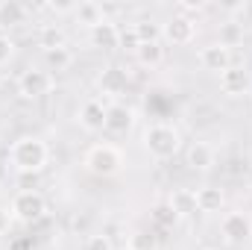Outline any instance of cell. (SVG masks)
Here are the masks:
<instances>
[{
	"mask_svg": "<svg viewBox=\"0 0 252 250\" xmlns=\"http://www.w3.org/2000/svg\"><path fill=\"white\" fill-rule=\"evenodd\" d=\"M50 159V147L38 135H21L9 147V165L18 174H38Z\"/></svg>",
	"mask_w": 252,
	"mask_h": 250,
	"instance_id": "obj_1",
	"label": "cell"
},
{
	"mask_svg": "<svg viewBox=\"0 0 252 250\" xmlns=\"http://www.w3.org/2000/svg\"><path fill=\"white\" fill-rule=\"evenodd\" d=\"M141 144H144V150H147L153 159L167 162V159H173V156L179 153V147H182V135H179V129H176L173 124L156 121V124H150L147 129H144Z\"/></svg>",
	"mask_w": 252,
	"mask_h": 250,
	"instance_id": "obj_2",
	"label": "cell"
},
{
	"mask_svg": "<svg viewBox=\"0 0 252 250\" xmlns=\"http://www.w3.org/2000/svg\"><path fill=\"white\" fill-rule=\"evenodd\" d=\"M85 168L94 174V177H115L121 168H124V153L109 144V141H100L94 147H88L85 153Z\"/></svg>",
	"mask_w": 252,
	"mask_h": 250,
	"instance_id": "obj_3",
	"label": "cell"
},
{
	"mask_svg": "<svg viewBox=\"0 0 252 250\" xmlns=\"http://www.w3.org/2000/svg\"><path fill=\"white\" fill-rule=\"evenodd\" d=\"M9 212H12V218L21 221V224H35V221L44 218L47 200H44V194H41L38 188H21V191H15V197H12V203H9Z\"/></svg>",
	"mask_w": 252,
	"mask_h": 250,
	"instance_id": "obj_4",
	"label": "cell"
},
{
	"mask_svg": "<svg viewBox=\"0 0 252 250\" xmlns=\"http://www.w3.org/2000/svg\"><path fill=\"white\" fill-rule=\"evenodd\" d=\"M220 236L229 245H244L252 239V215L244 209H232L220 218Z\"/></svg>",
	"mask_w": 252,
	"mask_h": 250,
	"instance_id": "obj_5",
	"label": "cell"
},
{
	"mask_svg": "<svg viewBox=\"0 0 252 250\" xmlns=\"http://www.w3.org/2000/svg\"><path fill=\"white\" fill-rule=\"evenodd\" d=\"M53 91V74L44 68H27L18 77V94L27 100H38Z\"/></svg>",
	"mask_w": 252,
	"mask_h": 250,
	"instance_id": "obj_6",
	"label": "cell"
},
{
	"mask_svg": "<svg viewBox=\"0 0 252 250\" xmlns=\"http://www.w3.org/2000/svg\"><path fill=\"white\" fill-rule=\"evenodd\" d=\"M132 126H135V109L132 106H126L124 100L106 103V124H103V129L109 135H126Z\"/></svg>",
	"mask_w": 252,
	"mask_h": 250,
	"instance_id": "obj_7",
	"label": "cell"
},
{
	"mask_svg": "<svg viewBox=\"0 0 252 250\" xmlns=\"http://www.w3.org/2000/svg\"><path fill=\"white\" fill-rule=\"evenodd\" d=\"M161 39H167L170 44H190L196 39V21L185 15H173L167 24H161Z\"/></svg>",
	"mask_w": 252,
	"mask_h": 250,
	"instance_id": "obj_8",
	"label": "cell"
},
{
	"mask_svg": "<svg viewBox=\"0 0 252 250\" xmlns=\"http://www.w3.org/2000/svg\"><path fill=\"white\" fill-rule=\"evenodd\" d=\"M126 85H129V74H126L121 65H109V68H103L100 77H97V88H100V94L115 97V100L126 91Z\"/></svg>",
	"mask_w": 252,
	"mask_h": 250,
	"instance_id": "obj_9",
	"label": "cell"
},
{
	"mask_svg": "<svg viewBox=\"0 0 252 250\" xmlns=\"http://www.w3.org/2000/svg\"><path fill=\"white\" fill-rule=\"evenodd\" d=\"M250 88H252V80L241 65H232V68H226V71L220 74V91H223L226 97L250 94Z\"/></svg>",
	"mask_w": 252,
	"mask_h": 250,
	"instance_id": "obj_10",
	"label": "cell"
},
{
	"mask_svg": "<svg viewBox=\"0 0 252 250\" xmlns=\"http://www.w3.org/2000/svg\"><path fill=\"white\" fill-rule=\"evenodd\" d=\"M76 118H79V126H82L85 132H100L103 124H106V103H103L100 97H91V100H85V103L79 106Z\"/></svg>",
	"mask_w": 252,
	"mask_h": 250,
	"instance_id": "obj_11",
	"label": "cell"
},
{
	"mask_svg": "<svg viewBox=\"0 0 252 250\" xmlns=\"http://www.w3.org/2000/svg\"><path fill=\"white\" fill-rule=\"evenodd\" d=\"M199 65H202L205 71H217V74H223L226 68H232V50L223 47L220 42H211V44L199 47Z\"/></svg>",
	"mask_w": 252,
	"mask_h": 250,
	"instance_id": "obj_12",
	"label": "cell"
},
{
	"mask_svg": "<svg viewBox=\"0 0 252 250\" xmlns=\"http://www.w3.org/2000/svg\"><path fill=\"white\" fill-rule=\"evenodd\" d=\"M91 42H94V47H100V50H118L121 47V27L115 24V21H100L94 30H91Z\"/></svg>",
	"mask_w": 252,
	"mask_h": 250,
	"instance_id": "obj_13",
	"label": "cell"
},
{
	"mask_svg": "<svg viewBox=\"0 0 252 250\" xmlns=\"http://www.w3.org/2000/svg\"><path fill=\"white\" fill-rule=\"evenodd\" d=\"M185 159H188V165L193 171H211L217 153H214V147L208 141H190L188 150H185Z\"/></svg>",
	"mask_w": 252,
	"mask_h": 250,
	"instance_id": "obj_14",
	"label": "cell"
},
{
	"mask_svg": "<svg viewBox=\"0 0 252 250\" xmlns=\"http://www.w3.org/2000/svg\"><path fill=\"white\" fill-rule=\"evenodd\" d=\"M27 18H30V6L27 3H21V0H3L0 3V30L21 27Z\"/></svg>",
	"mask_w": 252,
	"mask_h": 250,
	"instance_id": "obj_15",
	"label": "cell"
},
{
	"mask_svg": "<svg viewBox=\"0 0 252 250\" xmlns=\"http://www.w3.org/2000/svg\"><path fill=\"white\" fill-rule=\"evenodd\" d=\"M170 206H173V212L179 215V221L182 218H190V215H196L199 209H196V191L193 188H176L173 194H170V200H167Z\"/></svg>",
	"mask_w": 252,
	"mask_h": 250,
	"instance_id": "obj_16",
	"label": "cell"
},
{
	"mask_svg": "<svg viewBox=\"0 0 252 250\" xmlns=\"http://www.w3.org/2000/svg\"><path fill=\"white\" fill-rule=\"evenodd\" d=\"M226 206V194L217 186H202L196 188V209L199 212H220Z\"/></svg>",
	"mask_w": 252,
	"mask_h": 250,
	"instance_id": "obj_17",
	"label": "cell"
},
{
	"mask_svg": "<svg viewBox=\"0 0 252 250\" xmlns=\"http://www.w3.org/2000/svg\"><path fill=\"white\" fill-rule=\"evenodd\" d=\"M38 44L44 47V53H50V50L67 47V36H64V30L59 24H44V27L38 30Z\"/></svg>",
	"mask_w": 252,
	"mask_h": 250,
	"instance_id": "obj_18",
	"label": "cell"
},
{
	"mask_svg": "<svg viewBox=\"0 0 252 250\" xmlns=\"http://www.w3.org/2000/svg\"><path fill=\"white\" fill-rule=\"evenodd\" d=\"M73 15H76V21H79L82 27H88V30H94L100 21H106V15H103V6H100V3H91V0H85V3H76Z\"/></svg>",
	"mask_w": 252,
	"mask_h": 250,
	"instance_id": "obj_19",
	"label": "cell"
},
{
	"mask_svg": "<svg viewBox=\"0 0 252 250\" xmlns=\"http://www.w3.org/2000/svg\"><path fill=\"white\" fill-rule=\"evenodd\" d=\"M135 59L144 65V68H158V65L164 62V47H161V42L141 44V47L135 50Z\"/></svg>",
	"mask_w": 252,
	"mask_h": 250,
	"instance_id": "obj_20",
	"label": "cell"
},
{
	"mask_svg": "<svg viewBox=\"0 0 252 250\" xmlns=\"http://www.w3.org/2000/svg\"><path fill=\"white\" fill-rule=\"evenodd\" d=\"M150 218H153L161 230H170V227H176V224H179V215L173 212V206H170L167 200H164V203H156V206H153V212H150Z\"/></svg>",
	"mask_w": 252,
	"mask_h": 250,
	"instance_id": "obj_21",
	"label": "cell"
},
{
	"mask_svg": "<svg viewBox=\"0 0 252 250\" xmlns=\"http://www.w3.org/2000/svg\"><path fill=\"white\" fill-rule=\"evenodd\" d=\"M132 30H135V36H138L141 44L161 42V24H156V21H138V24H132Z\"/></svg>",
	"mask_w": 252,
	"mask_h": 250,
	"instance_id": "obj_22",
	"label": "cell"
},
{
	"mask_svg": "<svg viewBox=\"0 0 252 250\" xmlns=\"http://www.w3.org/2000/svg\"><path fill=\"white\" fill-rule=\"evenodd\" d=\"M241 39H244V27H241V21H226V24H220V44H223V47L232 50Z\"/></svg>",
	"mask_w": 252,
	"mask_h": 250,
	"instance_id": "obj_23",
	"label": "cell"
},
{
	"mask_svg": "<svg viewBox=\"0 0 252 250\" xmlns=\"http://www.w3.org/2000/svg\"><path fill=\"white\" fill-rule=\"evenodd\" d=\"M47 65L53 71H67L73 65V50L70 47H59V50H50L47 53Z\"/></svg>",
	"mask_w": 252,
	"mask_h": 250,
	"instance_id": "obj_24",
	"label": "cell"
},
{
	"mask_svg": "<svg viewBox=\"0 0 252 250\" xmlns=\"http://www.w3.org/2000/svg\"><path fill=\"white\" fill-rule=\"evenodd\" d=\"M129 248L135 250H156V236L153 233H132V242H129Z\"/></svg>",
	"mask_w": 252,
	"mask_h": 250,
	"instance_id": "obj_25",
	"label": "cell"
},
{
	"mask_svg": "<svg viewBox=\"0 0 252 250\" xmlns=\"http://www.w3.org/2000/svg\"><path fill=\"white\" fill-rule=\"evenodd\" d=\"M82 250H115V248H112L109 236H88L82 242Z\"/></svg>",
	"mask_w": 252,
	"mask_h": 250,
	"instance_id": "obj_26",
	"label": "cell"
},
{
	"mask_svg": "<svg viewBox=\"0 0 252 250\" xmlns=\"http://www.w3.org/2000/svg\"><path fill=\"white\" fill-rule=\"evenodd\" d=\"M121 47H124V50H132V53L141 47V42H138V36H135L132 27H129V30H121Z\"/></svg>",
	"mask_w": 252,
	"mask_h": 250,
	"instance_id": "obj_27",
	"label": "cell"
},
{
	"mask_svg": "<svg viewBox=\"0 0 252 250\" xmlns=\"http://www.w3.org/2000/svg\"><path fill=\"white\" fill-rule=\"evenodd\" d=\"M12 53H15V44H12V39H0V65L9 62V59H12Z\"/></svg>",
	"mask_w": 252,
	"mask_h": 250,
	"instance_id": "obj_28",
	"label": "cell"
},
{
	"mask_svg": "<svg viewBox=\"0 0 252 250\" xmlns=\"http://www.w3.org/2000/svg\"><path fill=\"white\" fill-rule=\"evenodd\" d=\"M9 230H12V212L0 206V236H6Z\"/></svg>",
	"mask_w": 252,
	"mask_h": 250,
	"instance_id": "obj_29",
	"label": "cell"
},
{
	"mask_svg": "<svg viewBox=\"0 0 252 250\" xmlns=\"http://www.w3.org/2000/svg\"><path fill=\"white\" fill-rule=\"evenodd\" d=\"M50 9H53V12H73L76 3H50Z\"/></svg>",
	"mask_w": 252,
	"mask_h": 250,
	"instance_id": "obj_30",
	"label": "cell"
},
{
	"mask_svg": "<svg viewBox=\"0 0 252 250\" xmlns=\"http://www.w3.org/2000/svg\"><path fill=\"white\" fill-rule=\"evenodd\" d=\"M6 165H9V162H6V159L0 156V183H3V177H6Z\"/></svg>",
	"mask_w": 252,
	"mask_h": 250,
	"instance_id": "obj_31",
	"label": "cell"
},
{
	"mask_svg": "<svg viewBox=\"0 0 252 250\" xmlns=\"http://www.w3.org/2000/svg\"><path fill=\"white\" fill-rule=\"evenodd\" d=\"M124 250H135V248H129V245H126V248H124Z\"/></svg>",
	"mask_w": 252,
	"mask_h": 250,
	"instance_id": "obj_32",
	"label": "cell"
},
{
	"mask_svg": "<svg viewBox=\"0 0 252 250\" xmlns=\"http://www.w3.org/2000/svg\"><path fill=\"white\" fill-rule=\"evenodd\" d=\"M250 186H252V171H250Z\"/></svg>",
	"mask_w": 252,
	"mask_h": 250,
	"instance_id": "obj_33",
	"label": "cell"
},
{
	"mask_svg": "<svg viewBox=\"0 0 252 250\" xmlns=\"http://www.w3.org/2000/svg\"><path fill=\"white\" fill-rule=\"evenodd\" d=\"M208 250H214V248H208Z\"/></svg>",
	"mask_w": 252,
	"mask_h": 250,
	"instance_id": "obj_34",
	"label": "cell"
},
{
	"mask_svg": "<svg viewBox=\"0 0 252 250\" xmlns=\"http://www.w3.org/2000/svg\"><path fill=\"white\" fill-rule=\"evenodd\" d=\"M0 83H3V80H0Z\"/></svg>",
	"mask_w": 252,
	"mask_h": 250,
	"instance_id": "obj_35",
	"label": "cell"
}]
</instances>
